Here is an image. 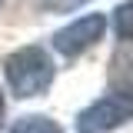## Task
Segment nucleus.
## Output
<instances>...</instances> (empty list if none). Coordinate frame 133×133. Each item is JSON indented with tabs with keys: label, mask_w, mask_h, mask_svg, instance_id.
Listing matches in <instances>:
<instances>
[{
	"label": "nucleus",
	"mask_w": 133,
	"mask_h": 133,
	"mask_svg": "<svg viewBox=\"0 0 133 133\" xmlns=\"http://www.w3.org/2000/svg\"><path fill=\"white\" fill-rule=\"evenodd\" d=\"M3 77L17 97H37L53 80V60L43 47H20L3 60Z\"/></svg>",
	"instance_id": "1"
},
{
	"label": "nucleus",
	"mask_w": 133,
	"mask_h": 133,
	"mask_svg": "<svg viewBox=\"0 0 133 133\" xmlns=\"http://www.w3.org/2000/svg\"><path fill=\"white\" fill-rule=\"evenodd\" d=\"M133 120V93L120 90V93H107L97 103H90L80 116H77V130L80 133H107Z\"/></svg>",
	"instance_id": "2"
},
{
	"label": "nucleus",
	"mask_w": 133,
	"mask_h": 133,
	"mask_svg": "<svg viewBox=\"0 0 133 133\" xmlns=\"http://www.w3.org/2000/svg\"><path fill=\"white\" fill-rule=\"evenodd\" d=\"M107 30V20L103 14H90V17H80V20H73L70 27L53 33V47L60 50L63 57H80L83 50H90L97 43L100 37Z\"/></svg>",
	"instance_id": "3"
},
{
	"label": "nucleus",
	"mask_w": 133,
	"mask_h": 133,
	"mask_svg": "<svg viewBox=\"0 0 133 133\" xmlns=\"http://www.w3.org/2000/svg\"><path fill=\"white\" fill-rule=\"evenodd\" d=\"M10 133H63L50 116H23Z\"/></svg>",
	"instance_id": "4"
},
{
	"label": "nucleus",
	"mask_w": 133,
	"mask_h": 133,
	"mask_svg": "<svg viewBox=\"0 0 133 133\" xmlns=\"http://www.w3.org/2000/svg\"><path fill=\"white\" fill-rule=\"evenodd\" d=\"M113 27L120 33V40H133V0L120 3L113 10Z\"/></svg>",
	"instance_id": "5"
},
{
	"label": "nucleus",
	"mask_w": 133,
	"mask_h": 133,
	"mask_svg": "<svg viewBox=\"0 0 133 133\" xmlns=\"http://www.w3.org/2000/svg\"><path fill=\"white\" fill-rule=\"evenodd\" d=\"M43 10H50V14H70V10H77V7H83L87 0H37Z\"/></svg>",
	"instance_id": "6"
},
{
	"label": "nucleus",
	"mask_w": 133,
	"mask_h": 133,
	"mask_svg": "<svg viewBox=\"0 0 133 133\" xmlns=\"http://www.w3.org/2000/svg\"><path fill=\"white\" fill-rule=\"evenodd\" d=\"M0 127H3V97H0Z\"/></svg>",
	"instance_id": "7"
}]
</instances>
